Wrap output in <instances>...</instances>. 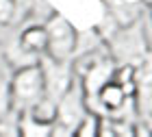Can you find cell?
I'll return each mask as SVG.
<instances>
[{
    "label": "cell",
    "instance_id": "277c9868",
    "mask_svg": "<svg viewBox=\"0 0 152 137\" xmlns=\"http://www.w3.org/2000/svg\"><path fill=\"white\" fill-rule=\"evenodd\" d=\"M146 52V42L141 37V31L137 26H126L113 39V54L117 59L122 57H141Z\"/></svg>",
    "mask_w": 152,
    "mask_h": 137
},
{
    "label": "cell",
    "instance_id": "6da1fadb",
    "mask_svg": "<svg viewBox=\"0 0 152 137\" xmlns=\"http://www.w3.org/2000/svg\"><path fill=\"white\" fill-rule=\"evenodd\" d=\"M46 92V74L39 67H28V70L20 72L13 83V98L24 107H35L44 98Z\"/></svg>",
    "mask_w": 152,
    "mask_h": 137
},
{
    "label": "cell",
    "instance_id": "ba28073f",
    "mask_svg": "<svg viewBox=\"0 0 152 137\" xmlns=\"http://www.w3.org/2000/svg\"><path fill=\"white\" fill-rule=\"evenodd\" d=\"M100 124H102L100 115L94 109H89L87 115L83 118V122L78 124V128L74 131V135L76 137H98L100 135Z\"/></svg>",
    "mask_w": 152,
    "mask_h": 137
},
{
    "label": "cell",
    "instance_id": "5b68a950",
    "mask_svg": "<svg viewBox=\"0 0 152 137\" xmlns=\"http://www.w3.org/2000/svg\"><path fill=\"white\" fill-rule=\"evenodd\" d=\"M98 105L104 109V111L109 113H115V111H120V109L124 107V102L128 100V87L120 83V81H107L104 85L100 87V92H98Z\"/></svg>",
    "mask_w": 152,
    "mask_h": 137
},
{
    "label": "cell",
    "instance_id": "52a82bcc",
    "mask_svg": "<svg viewBox=\"0 0 152 137\" xmlns=\"http://www.w3.org/2000/svg\"><path fill=\"white\" fill-rule=\"evenodd\" d=\"M50 46V35H48L46 29H41V26H33V29L24 31L22 35V48L31 52H41L46 50V48Z\"/></svg>",
    "mask_w": 152,
    "mask_h": 137
},
{
    "label": "cell",
    "instance_id": "3957f363",
    "mask_svg": "<svg viewBox=\"0 0 152 137\" xmlns=\"http://www.w3.org/2000/svg\"><path fill=\"white\" fill-rule=\"evenodd\" d=\"M48 35H50V50L54 54V59H65V57H70V52H72V48L76 44V35H74V31H72V26L65 22V20H61L57 18L54 22L50 24V29H48Z\"/></svg>",
    "mask_w": 152,
    "mask_h": 137
},
{
    "label": "cell",
    "instance_id": "8992f818",
    "mask_svg": "<svg viewBox=\"0 0 152 137\" xmlns=\"http://www.w3.org/2000/svg\"><path fill=\"white\" fill-rule=\"evenodd\" d=\"M135 89H137V100L139 105L152 113V59H146L143 63L135 70Z\"/></svg>",
    "mask_w": 152,
    "mask_h": 137
},
{
    "label": "cell",
    "instance_id": "7a4b0ae2",
    "mask_svg": "<svg viewBox=\"0 0 152 137\" xmlns=\"http://www.w3.org/2000/svg\"><path fill=\"white\" fill-rule=\"evenodd\" d=\"M89 107H87V100H85V92H80L78 87H70L65 92V96L61 98V105H59V120H61V126H67V131H76L78 124L83 122V118L87 115Z\"/></svg>",
    "mask_w": 152,
    "mask_h": 137
},
{
    "label": "cell",
    "instance_id": "9c48e42d",
    "mask_svg": "<svg viewBox=\"0 0 152 137\" xmlns=\"http://www.w3.org/2000/svg\"><path fill=\"white\" fill-rule=\"evenodd\" d=\"M148 126H150V133H152V113L148 115Z\"/></svg>",
    "mask_w": 152,
    "mask_h": 137
}]
</instances>
